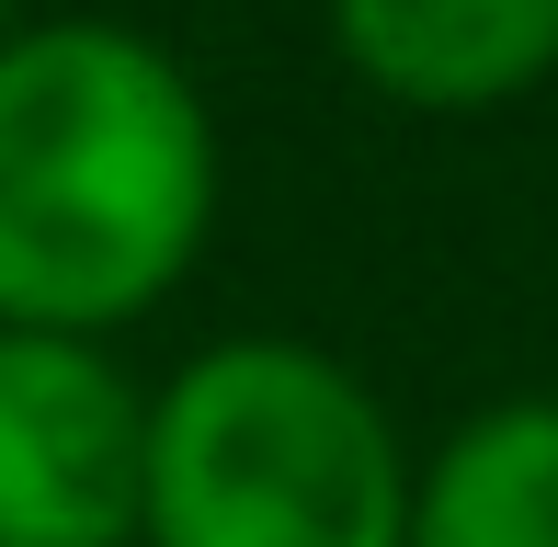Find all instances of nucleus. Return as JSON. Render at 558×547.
I'll use <instances>...</instances> for the list:
<instances>
[{
  "mask_svg": "<svg viewBox=\"0 0 558 547\" xmlns=\"http://www.w3.org/2000/svg\"><path fill=\"white\" fill-rule=\"evenodd\" d=\"M228 148L194 69L114 12L0 35V319L137 331L217 240Z\"/></svg>",
  "mask_w": 558,
  "mask_h": 547,
  "instance_id": "1",
  "label": "nucleus"
},
{
  "mask_svg": "<svg viewBox=\"0 0 558 547\" xmlns=\"http://www.w3.org/2000/svg\"><path fill=\"white\" fill-rule=\"evenodd\" d=\"M388 400L296 331H228L148 388L137 547H411Z\"/></svg>",
  "mask_w": 558,
  "mask_h": 547,
  "instance_id": "2",
  "label": "nucleus"
},
{
  "mask_svg": "<svg viewBox=\"0 0 558 547\" xmlns=\"http://www.w3.org/2000/svg\"><path fill=\"white\" fill-rule=\"evenodd\" d=\"M148 388L92 331L0 319V547H137Z\"/></svg>",
  "mask_w": 558,
  "mask_h": 547,
  "instance_id": "3",
  "label": "nucleus"
},
{
  "mask_svg": "<svg viewBox=\"0 0 558 547\" xmlns=\"http://www.w3.org/2000/svg\"><path fill=\"white\" fill-rule=\"evenodd\" d=\"M331 58L399 114H501L558 81V0H319Z\"/></svg>",
  "mask_w": 558,
  "mask_h": 547,
  "instance_id": "4",
  "label": "nucleus"
},
{
  "mask_svg": "<svg viewBox=\"0 0 558 547\" xmlns=\"http://www.w3.org/2000/svg\"><path fill=\"white\" fill-rule=\"evenodd\" d=\"M411 547H558V400L468 411L411 467Z\"/></svg>",
  "mask_w": 558,
  "mask_h": 547,
  "instance_id": "5",
  "label": "nucleus"
},
{
  "mask_svg": "<svg viewBox=\"0 0 558 547\" xmlns=\"http://www.w3.org/2000/svg\"><path fill=\"white\" fill-rule=\"evenodd\" d=\"M12 23H23V0H0V35H12Z\"/></svg>",
  "mask_w": 558,
  "mask_h": 547,
  "instance_id": "6",
  "label": "nucleus"
}]
</instances>
